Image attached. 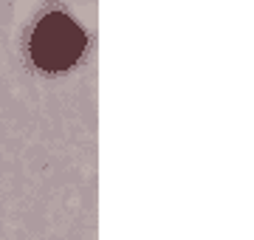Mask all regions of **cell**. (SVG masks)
<instances>
[{
  "label": "cell",
  "mask_w": 254,
  "mask_h": 240,
  "mask_svg": "<svg viewBox=\"0 0 254 240\" xmlns=\"http://www.w3.org/2000/svg\"><path fill=\"white\" fill-rule=\"evenodd\" d=\"M85 51V34L71 17L60 11L48 14L37 23L31 34V60L46 71L71 68Z\"/></svg>",
  "instance_id": "1"
}]
</instances>
